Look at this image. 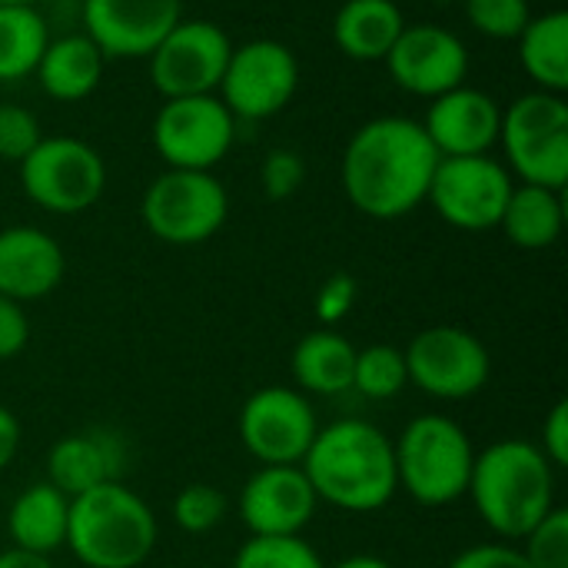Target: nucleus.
<instances>
[{
  "instance_id": "5701e85b",
  "label": "nucleus",
  "mask_w": 568,
  "mask_h": 568,
  "mask_svg": "<svg viewBox=\"0 0 568 568\" xmlns=\"http://www.w3.org/2000/svg\"><path fill=\"white\" fill-rule=\"evenodd\" d=\"M406 27L403 10L393 0H346L333 20L336 47L359 63L386 60Z\"/></svg>"
},
{
  "instance_id": "72a5a7b5",
  "label": "nucleus",
  "mask_w": 568,
  "mask_h": 568,
  "mask_svg": "<svg viewBox=\"0 0 568 568\" xmlns=\"http://www.w3.org/2000/svg\"><path fill=\"white\" fill-rule=\"evenodd\" d=\"M303 180H306V163H303V156L296 150H273V153H266V160L260 166V183H263L266 200L280 203V200L296 196Z\"/></svg>"
},
{
  "instance_id": "c9c22d12",
  "label": "nucleus",
  "mask_w": 568,
  "mask_h": 568,
  "mask_svg": "<svg viewBox=\"0 0 568 568\" xmlns=\"http://www.w3.org/2000/svg\"><path fill=\"white\" fill-rule=\"evenodd\" d=\"M30 343V320L23 303L0 296V363L17 359Z\"/></svg>"
},
{
  "instance_id": "a211bd4d",
  "label": "nucleus",
  "mask_w": 568,
  "mask_h": 568,
  "mask_svg": "<svg viewBox=\"0 0 568 568\" xmlns=\"http://www.w3.org/2000/svg\"><path fill=\"white\" fill-rule=\"evenodd\" d=\"M499 103L466 83L436 97L423 120V130L439 156H483L499 143Z\"/></svg>"
},
{
  "instance_id": "f8f14e48",
  "label": "nucleus",
  "mask_w": 568,
  "mask_h": 568,
  "mask_svg": "<svg viewBox=\"0 0 568 568\" xmlns=\"http://www.w3.org/2000/svg\"><path fill=\"white\" fill-rule=\"evenodd\" d=\"M513 186V173L489 153L439 156L426 200L449 226L466 233H486L499 226Z\"/></svg>"
},
{
  "instance_id": "7ed1b4c3",
  "label": "nucleus",
  "mask_w": 568,
  "mask_h": 568,
  "mask_svg": "<svg viewBox=\"0 0 568 568\" xmlns=\"http://www.w3.org/2000/svg\"><path fill=\"white\" fill-rule=\"evenodd\" d=\"M466 496L503 542H519L556 509V466L529 439H499L476 453Z\"/></svg>"
},
{
  "instance_id": "cd10ccee",
  "label": "nucleus",
  "mask_w": 568,
  "mask_h": 568,
  "mask_svg": "<svg viewBox=\"0 0 568 568\" xmlns=\"http://www.w3.org/2000/svg\"><path fill=\"white\" fill-rule=\"evenodd\" d=\"M409 386V369H406V353L393 343H373L356 349V366H353V389L373 403L396 399Z\"/></svg>"
},
{
  "instance_id": "9b49d317",
  "label": "nucleus",
  "mask_w": 568,
  "mask_h": 568,
  "mask_svg": "<svg viewBox=\"0 0 568 568\" xmlns=\"http://www.w3.org/2000/svg\"><path fill=\"white\" fill-rule=\"evenodd\" d=\"M236 433L260 466H300L320 433V419L310 396L296 386H263L243 403Z\"/></svg>"
},
{
  "instance_id": "f3484780",
  "label": "nucleus",
  "mask_w": 568,
  "mask_h": 568,
  "mask_svg": "<svg viewBox=\"0 0 568 568\" xmlns=\"http://www.w3.org/2000/svg\"><path fill=\"white\" fill-rule=\"evenodd\" d=\"M320 499L303 466H260L240 489L236 513L250 536H303Z\"/></svg>"
},
{
  "instance_id": "4468645a",
  "label": "nucleus",
  "mask_w": 568,
  "mask_h": 568,
  "mask_svg": "<svg viewBox=\"0 0 568 568\" xmlns=\"http://www.w3.org/2000/svg\"><path fill=\"white\" fill-rule=\"evenodd\" d=\"M230 37L213 20H180L146 57L153 87L163 100L173 97H203L220 90L226 60H230Z\"/></svg>"
},
{
  "instance_id": "58836bf2",
  "label": "nucleus",
  "mask_w": 568,
  "mask_h": 568,
  "mask_svg": "<svg viewBox=\"0 0 568 568\" xmlns=\"http://www.w3.org/2000/svg\"><path fill=\"white\" fill-rule=\"evenodd\" d=\"M17 449H20V423H17V416L0 403V473L17 459Z\"/></svg>"
},
{
  "instance_id": "b1692460",
  "label": "nucleus",
  "mask_w": 568,
  "mask_h": 568,
  "mask_svg": "<svg viewBox=\"0 0 568 568\" xmlns=\"http://www.w3.org/2000/svg\"><path fill=\"white\" fill-rule=\"evenodd\" d=\"M103 60L106 57L87 33H70V37L47 43L33 73L47 97H53L60 103H77L100 87Z\"/></svg>"
},
{
  "instance_id": "c85d7f7f",
  "label": "nucleus",
  "mask_w": 568,
  "mask_h": 568,
  "mask_svg": "<svg viewBox=\"0 0 568 568\" xmlns=\"http://www.w3.org/2000/svg\"><path fill=\"white\" fill-rule=\"evenodd\" d=\"M233 568H326V562L303 536H250Z\"/></svg>"
},
{
  "instance_id": "e433bc0d",
  "label": "nucleus",
  "mask_w": 568,
  "mask_h": 568,
  "mask_svg": "<svg viewBox=\"0 0 568 568\" xmlns=\"http://www.w3.org/2000/svg\"><path fill=\"white\" fill-rule=\"evenodd\" d=\"M449 568H532L526 562V556L519 552V546L513 542H483L473 549H463Z\"/></svg>"
},
{
  "instance_id": "393cba45",
  "label": "nucleus",
  "mask_w": 568,
  "mask_h": 568,
  "mask_svg": "<svg viewBox=\"0 0 568 568\" xmlns=\"http://www.w3.org/2000/svg\"><path fill=\"white\" fill-rule=\"evenodd\" d=\"M499 230L519 250H549L566 230V203L559 190L516 183L503 210Z\"/></svg>"
},
{
  "instance_id": "aec40b11",
  "label": "nucleus",
  "mask_w": 568,
  "mask_h": 568,
  "mask_svg": "<svg viewBox=\"0 0 568 568\" xmlns=\"http://www.w3.org/2000/svg\"><path fill=\"white\" fill-rule=\"evenodd\" d=\"M123 469V446L113 433H70L47 453V483L67 499H77L103 483H116Z\"/></svg>"
},
{
  "instance_id": "f704fd0d",
  "label": "nucleus",
  "mask_w": 568,
  "mask_h": 568,
  "mask_svg": "<svg viewBox=\"0 0 568 568\" xmlns=\"http://www.w3.org/2000/svg\"><path fill=\"white\" fill-rule=\"evenodd\" d=\"M356 296H359V286H356V280H353L349 273H333V276H329V280L320 286V293H316V303H313L320 326H323V329H333L336 323H343V320L353 313V306H356Z\"/></svg>"
},
{
  "instance_id": "20e7f679",
  "label": "nucleus",
  "mask_w": 568,
  "mask_h": 568,
  "mask_svg": "<svg viewBox=\"0 0 568 568\" xmlns=\"http://www.w3.org/2000/svg\"><path fill=\"white\" fill-rule=\"evenodd\" d=\"M160 526L133 489L120 479L70 499L67 549L87 568H140L156 549Z\"/></svg>"
},
{
  "instance_id": "9d476101",
  "label": "nucleus",
  "mask_w": 568,
  "mask_h": 568,
  "mask_svg": "<svg viewBox=\"0 0 568 568\" xmlns=\"http://www.w3.org/2000/svg\"><path fill=\"white\" fill-rule=\"evenodd\" d=\"M300 87V60L296 53L270 37L246 40L230 50L220 100L233 113V120H270L276 116Z\"/></svg>"
},
{
  "instance_id": "2f4dec72",
  "label": "nucleus",
  "mask_w": 568,
  "mask_h": 568,
  "mask_svg": "<svg viewBox=\"0 0 568 568\" xmlns=\"http://www.w3.org/2000/svg\"><path fill=\"white\" fill-rule=\"evenodd\" d=\"M469 23L493 40H516L532 20L529 0H463Z\"/></svg>"
},
{
  "instance_id": "0eeeda50",
  "label": "nucleus",
  "mask_w": 568,
  "mask_h": 568,
  "mask_svg": "<svg viewBox=\"0 0 568 568\" xmlns=\"http://www.w3.org/2000/svg\"><path fill=\"white\" fill-rule=\"evenodd\" d=\"M140 213L156 240L196 246L223 230L230 196L210 170H166L146 186Z\"/></svg>"
},
{
  "instance_id": "6ab92c4d",
  "label": "nucleus",
  "mask_w": 568,
  "mask_h": 568,
  "mask_svg": "<svg viewBox=\"0 0 568 568\" xmlns=\"http://www.w3.org/2000/svg\"><path fill=\"white\" fill-rule=\"evenodd\" d=\"M67 273L63 246L37 226L0 230V296L33 303L50 296Z\"/></svg>"
},
{
  "instance_id": "bb28decb",
  "label": "nucleus",
  "mask_w": 568,
  "mask_h": 568,
  "mask_svg": "<svg viewBox=\"0 0 568 568\" xmlns=\"http://www.w3.org/2000/svg\"><path fill=\"white\" fill-rule=\"evenodd\" d=\"M47 43V23L33 3H0V83L33 77Z\"/></svg>"
},
{
  "instance_id": "f257e3e1",
  "label": "nucleus",
  "mask_w": 568,
  "mask_h": 568,
  "mask_svg": "<svg viewBox=\"0 0 568 568\" xmlns=\"http://www.w3.org/2000/svg\"><path fill=\"white\" fill-rule=\"evenodd\" d=\"M439 153L423 123L409 116H376L363 123L343 150V193L369 220H399L429 196Z\"/></svg>"
},
{
  "instance_id": "f03ea898",
  "label": "nucleus",
  "mask_w": 568,
  "mask_h": 568,
  "mask_svg": "<svg viewBox=\"0 0 568 568\" xmlns=\"http://www.w3.org/2000/svg\"><path fill=\"white\" fill-rule=\"evenodd\" d=\"M300 466L320 506L326 503L339 513H379L399 493L393 439L366 419L320 426Z\"/></svg>"
},
{
  "instance_id": "ddd939ff",
  "label": "nucleus",
  "mask_w": 568,
  "mask_h": 568,
  "mask_svg": "<svg viewBox=\"0 0 568 568\" xmlns=\"http://www.w3.org/2000/svg\"><path fill=\"white\" fill-rule=\"evenodd\" d=\"M236 140V120L216 93L173 97L153 120V146L166 170H213Z\"/></svg>"
},
{
  "instance_id": "79ce46f5",
  "label": "nucleus",
  "mask_w": 568,
  "mask_h": 568,
  "mask_svg": "<svg viewBox=\"0 0 568 568\" xmlns=\"http://www.w3.org/2000/svg\"><path fill=\"white\" fill-rule=\"evenodd\" d=\"M0 3H33V0H0Z\"/></svg>"
},
{
  "instance_id": "37998d69",
  "label": "nucleus",
  "mask_w": 568,
  "mask_h": 568,
  "mask_svg": "<svg viewBox=\"0 0 568 568\" xmlns=\"http://www.w3.org/2000/svg\"><path fill=\"white\" fill-rule=\"evenodd\" d=\"M436 3H449V0H436Z\"/></svg>"
},
{
  "instance_id": "1a4fd4ad",
  "label": "nucleus",
  "mask_w": 568,
  "mask_h": 568,
  "mask_svg": "<svg viewBox=\"0 0 568 568\" xmlns=\"http://www.w3.org/2000/svg\"><path fill=\"white\" fill-rule=\"evenodd\" d=\"M403 353L409 386L443 403H459L483 393L493 373V356L486 343L463 326L419 329Z\"/></svg>"
},
{
  "instance_id": "6e6552de",
  "label": "nucleus",
  "mask_w": 568,
  "mask_h": 568,
  "mask_svg": "<svg viewBox=\"0 0 568 568\" xmlns=\"http://www.w3.org/2000/svg\"><path fill=\"white\" fill-rule=\"evenodd\" d=\"M20 186L33 206L57 216H77L103 196L106 163L77 136H43L20 160Z\"/></svg>"
},
{
  "instance_id": "473e14b6",
  "label": "nucleus",
  "mask_w": 568,
  "mask_h": 568,
  "mask_svg": "<svg viewBox=\"0 0 568 568\" xmlns=\"http://www.w3.org/2000/svg\"><path fill=\"white\" fill-rule=\"evenodd\" d=\"M40 140L43 130L33 110L17 103H0V160L20 163Z\"/></svg>"
},
{
  "instance_id": "423d86ee",
  "label": "nucleus",
  "mask_w": 568,
  "mask_h": 568,
  "mask_svg": "<svg viewBox=\"0 0 568 568\" xmlns=\"http://www.w3.org/2000/svg\"><path fill=\"white\" fill-rule=\"evenodd\" d=\"M499 143L509 173L519 183L566 190L568 183V103L562 93L532 90L503 110Z\"/></svg>"
},
{
  "instance_id": "c756f323",
  "label": "nucleus",
  "mask_w": 568,
  "mask_h": 568,
  "mask_svg": "<svg viewBox=\"0 0 568 568\" xmlns=\"http://www.w3.org/2000/svg\"><path fill=\"white\" fill-rule=\"evenodd\" d=\"M226 496L210 483H190L173 499V523L186 536H206L226 519Z\"/></svg>"
},
{
  "instance_id": "2eb2a0df",
  "label": "nucleus",
  "mask_w": 568,
  "mask_h": 568,
  "mask_svg": "<svg viewBox=\"0 0 568 568\" xmlns=\"http://www.w3.org/2000/svg\"><path fill=\"white\" fill-rule=\"evenodd\" d=\"M389 77L413 97H443L463 87L469 73L466 43L436 23H406L393 50L386 53Z\"/></svg>"
},
{
  "instance_id": "ea45409f",
  "label": "nucleus",
  "mask_w": 568,
  "mask_h": 568,
  "mask_svg": "<svg viewBox=\"0 0 568 568\" xmlns=\"http://www.w3.org/2000/svg\"><path fill=\"white\" fill-rule=\"evenodd\" d=\"M0 568H53L50 556H40V552H27V549H3L0 552Z\"/></svg>"
},
{
  "instance_id": "7c9ffc66",
  "label": "nucleus",
  "mask_w": 568,
  "mask_h": 568,
  "mask_svg": "<svg viewBox=\"0 0 568 568\" xmlns=\"http://www.w3.org/2000/svg\"><path fill=\"white\" fill-rule=\"evenodd\" d=\"M523 556L532 568H568V509L556 506L523 539Z\"/></svg>"
},
{
  "instance_id": "412c9836",
  "label": "nucleus",
  "mask_w": 568,
  "mask_h": 568,
  "mask_svg": "<svg viewBox=\"0 0 568 568\" xmlns=\"http://www.w3.org/2000/svg\"><path fill=\"white\" fill-rule=\"evenodd\" d=\"M67 519H70V499L53 489L47 479L27 486L7 509V532L10 546L53 556L67 546Z\"/></svg>"
},
{
  "instance_id": "4c0bfd02",
  "label": "nucleus",
  "mask_w": 568,
  "mask_h": 568,
  "mask_svg": "<svg viewBox=\"0 0 568 568\" xmlns=\"http://www.w3.org/2000/svg\"><path fill=\"white\" fill-rule=\"evenodd\" d=\"M542 449V456L556 466V469H566L568 466V403L559 399L546 423H542V443H536Z\"/></svg>"
},
{
  "instance_id": "a19ab883",
  "label": "nucleus",
  "mask_w": 568,
  "mask_h": 568,
  "mask_svg": "<svg viewBox=\"0 0 568 568\" xmlns=\"http://www.w3.org/2000/svg\"><path fill=\"white\" fill-rule=\"evenodd\" d=\"M326 568H393L386 559H379V556H346V559H339V562H333V566Z\"/></svg>"
},
{
  "instance_id": "dca6fc26",
  "label": "nucleus",
  "mask_w": 568,
  "mask_h": 568,
  "mask_svg": "<svg viewBox=\"0 0 568 568\" xmlns=\"http://www.w3.org/2000/svg\"><path fill=\"white\" fill-rule=\"evenodd\" d=\"M183 20V0H83L87 37L103 57L140 60Z\"/></svg>"
},
{
  "instance_id": "4be33fe9",
  "label": "nucleus",
  "mask_w": 568,
  "mask_h": 568,
  "mask_svg": "<svg viewBox=\"0 0 568 568\" xmlns=\"http://www.w3.org/2000/svg\"><path fill=\"white\" fill-rule=\"evenodd\" d=\"M356 346L336 329L306 333L290 356V373L300 393L313 396H339L353 389Z\"/></svg>"
},
{
  "instance_id": "a878e982",
  "label": "nucleus",
  "mask_w": 568,
  "mask_h": 568,
  "mask_svg": "<svg viewBox=\"0 0 568 568\" xmlns=\"http://www.w3.org/2000/svg\"><path fill=\"white\" fill-rule=\"evenodd\" d=\"M519 40V60L529 80L539 90L566 93L568 90V13L549 10L542 17H532Z\"/></svg>"
},
{
  "instance_id": "39448f33",
  "label": "nucleus",
  "mask_w": 568,
  "mask_h": 568,
  "mask_svg": "<svg viewBox=\"0 0 568 568\" xmlns=\"http://www.w3.org/2000/svg\"><path fill=\"white\" fill-rule=\"evenodd\" d=\"M399 493L426 509L453 506L466 496L476 449L469 433L443 413L416 416L393 443Z\"/></svg>"
}]
</instances>
